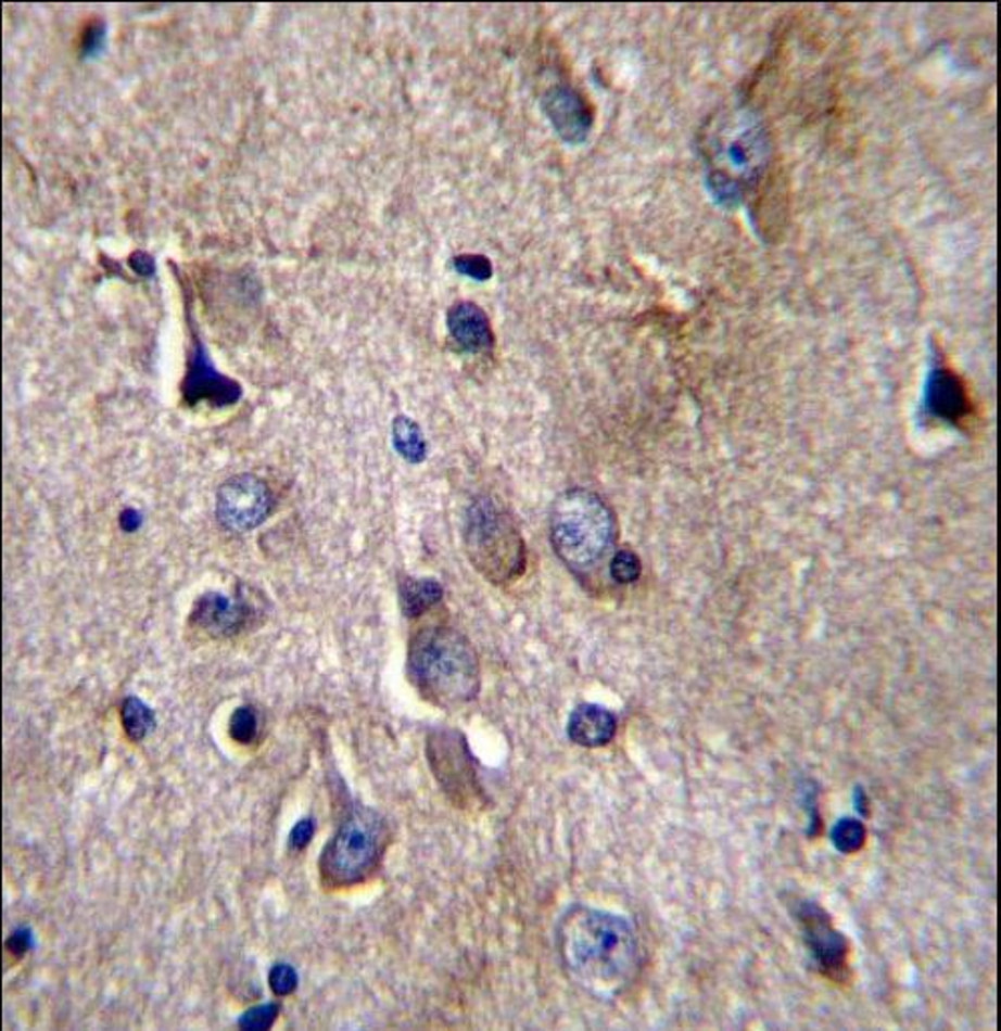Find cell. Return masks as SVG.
Masks as SVG:
<instances>
[{
    "mask_svg": "<svg viewBox=\"0 0 1001 1031\" xmlns=\"http://www.w3.org/2000/svg\"><path fill=\"white\" fill-rule=\"evenodd\" d=\"M556 939L568 976L598 1000L617 997L636 978L638 939L622 915L574 907L562 917Z\"/></svg>",
    "mask_w": 1001,
    "mask_h": 1031,
    "instance_id": "1",
    "label": "cell"
},
{
    "mask_svg": "<svg viewBox=\"0 0 1001 1031\" xmlns=\"http://www.w3.org/2000/svg\"><path fill=\"white\" fill-rule=\"evenodd\" d=\"M408 673L428 701L454 709L480 690V662L466 636L449 626H428L411 638Z\"/></svg>",
    "mask_w": 1001,
    "mask_h": 1031,
    "instance_id": "2",
    "label": "cell"
},
{
    "mask_svg": "<svg viewBox=\"0 0 1001 1031\" xmlns=\"http://www.w3.org/2000/svg\"><path fill=\"white\" fill-rule=\"evenodd\" d=\"M550 543L565 567L579 576L588 574L617 543L614 512L591 489H568L550 510Z\"/></svg>",
    "mask_w": 1001,
    "mask_h": 1031,
    "instance_id": "3",
    "label": "cell"
},
{
    "mask_svg": "<svg viewBox=\"0 0 1001 1031\" xmlns=\"http://www.w3.org/2000/svg\"><path fill=\"white\" fill-rule=\"evenodd\" d=\"M464 544L474 569L494 584L522 576L527 546L512 514L492 498L470 504L464 522Z\"/></svg>",
    "mask_w": 1001,
    "mask_h": 1031,
    "instance_id": "4",
    "label": "cell"
},
{
    "mask_svg": "<svg viewBox=\"0 0 1001 1031\" xmlns=\"http://www.w3.org/2000/svg\"><path fill=\"white\" fill-rule=\"evenodd\" d=\"M385 843V820L368 806H354L319 860L324 883L331 887L364 883L378 869Z\"/></svg>",
    "mask_w": 1001,
    "mask_h": 1031,
    "instance_id": "5",
    "label": "cell"
},
{
    "mask_svg": "<svg viewBox=\"0 0 1001 1031\" xmlns=\"http://www.w3.org/2000/svg\"><path fill=\"white\" fill-rule=\"evenodd\" d=\"M790 912L799 924L804 945L823 978L845 983L851 978L849 941L833 926L829 913L811 900H795Z\"/></svg>",
    "mask_w": 1001,
    "mask_h": 1031,
    "instance_id": "6",
    "label": "cell"
},
{
    "mask_svg": "<svg viewBox=\"0 0 1001 1031\" xmlns=\"http://www.w3.org/2000/svg\"><path fill=\"white\" fill-rule=\"evenodd\" d=\"M274 496L267 488L264 480L239 474L229 478L217 489L215 512L221 526L231 532H250L264 524L267 516L271 514Z\"/></svg>",
    "mask_w": 1001,
    "mask_h": 1031,
    "instance_id": "7",
    "label": "cell"
},
{
    "mask_svg": "<svg viewBox=\"0 0 1001 1031\" xmlns=\"http://www.w3.org/2000/svg\"><path fill=\"white\" fill-rule=\"evenodd\" d=\"M430 763L434 768L435 779L449 793L452 801L466 803L474 799L476 787L474 768L470 767L468 747L464 739H456V733L435 730L434 737L428 742Z\"/></svg>",
    "mask_w": 1001,
    "mask_h": 1031,
    "instance_id": "8",
    "label": "cell"
},
{
    "mask_svg": "<svg viewBox=\"0 0 1001 1031\" xmlns=\"http://www.w3.org/2000/svg\"><path fill=\"white\" fill-rule=\"evenodd\" d=\"M181 392H183L185 402L191 406H195L199 402H207L210 406L224 408V406L236 404L241 397V387L238 382L225 378L215 370L207 349L199 340L193 342V352L187 361V373L181 384Z\"/></svg>",
    "mask_w": 1001,
    "mask_h": 1031,
    "instance_id": "9",
    "label": "cell"
},
{
    "mask_svg": "<svg viewBox=\"0 0 1001 1031\" xmlns=\"http://www.w3.org/2000/svg\"><path fill=\"white\" fill-rule=\"evenodd\" d=\"M253 619V609L241 598H229L221 593H207L199 596L191 622L199 631L207 633L213 638H229L236 636L250 624Z\"/></svg>",
    "mask_w": 1001,
    "mask_h": 1031,
    "instance_id": "10",
    "label": "cell"
},
{
    "mask_svg": "<svg viewBox=\"0 0 1001 1031\" xmlns=\"http://www.w3.org/2000/svg\"><path fill=\"white\" fill-rule=\"evenodd\" d=\"M925 408L941 422H963L970 416L972 404L962 378L949 368L937 366L925 387Z\"/></svg>",
    "mask_w": 1001,
    "mask_h": 1031,
    "instance_id": "11",
    "label": "cell"
},
{
    "mask_svg": "<svg viewBox=\"0 0 1001 1031\" xmlns=\"http://www.w3.org/2000/svg\"><path fill=\"white\" fill-rule=\"evenodd\" d=\"M567 730L570 741L586 749H598L614 739L617 716L605 707L584 702L570 714Z\"/></svg>",
    "mask_w": 1001,
    "mask_h": 1031,
    "instance_id": "12",
    "label": "cell"
},
{
    "mask_svg": "<svg viewBox=\"0 0 1001 1031\" xmlns=\"http://www.w3.org/2000/svg\"><path fill=\"white\" fill-rule=\"evenodd\" d=\"M448 328L456 344L466 352H487L494 345L486 314L474 304L461 302L448 311Z\"/></svg>",
    "mask_w": 1001,
    "mask_h": 1031,
    "instance_id": "13",
    "label": "cell"
},
{
    "mask_svg": "<svg viewBox=\"0 0 1001 1031\" xmlns=\"http://www.w3.org/2000/svg\"><path fill=\"white\" fill-rule=\"evenodd\" d=\"M546 111L556 131L567 141H580L588 132L591 115L584 111L579 94L567 89H556L546 97Z\"/></svg>",
    "mask_w": 1001,
    "mask_h": 1031,
    "instance_id": "14",
    "label": "cell"
},
{
    "mask_svg": "<svg viewBox=\"0 0 1001 1031\" xmlns=\"http://www.w3.org/2000/svg\"><path fill=\"white\" fill-rule=\"evenodd\" d=\"M442 598V586L432 578H404L400 582L402 610L409 619H416L432 609Z\"/></svg>",
    "mask_w": 1001,
    "mask_h": 1031,
    "instance_id": "15",
    "label": "cell"
},
{
    "mask_svg": "<svg viewBox=\"0 0 1001 1031\" xmlns=\"http://www.w3.org/2000/svg\"><path fill=\"white\" fill-rule=\"evenodd\" d=\"M121 721H123V728H125L127 737L135 742L147 739L157 725L153 709L137 697H127L123 701V704H121Z\"/></svg>",
    "mask_w": 1001,
    "mask_h": 1031,
    "instance_id": "16",
    "label": "cell"
},
{
    "mask_svg": "<svg viewBox=\"0 0 1001 1031\" xmlns=\"http://www.w3.org/2000/svg\"><path fill=\"white\" fill-rule=\"evenodd\" d=\"M392 436H394L395 450L404 460H408L409 463H420L426 460L428 446L418 423L411 422L404 416L395 418Z\"/></svg>",
    "mask_w": 1001,
    "mask_h": 1031,
    "instance_id": "17",
    "label": "cell"
},
{
    "mask_svg": "<svg viewBox=\"0 0 1001 1031\" xmlns=\"http://www.w3.org/2000/svg\"><path fill=\"white\" fill-rule=\"evenodd\" d=\"M831 843L844 855H856L867 843V829L861 820L844 817L831 829Z\"/></svg>",
    "mask_w": 1001,
    "mask_h": 1031,
    "instance_id": "18",
    "label": "cell"
},
{
    "mask_svg": "<svg viewBox=\"0 0 1001 1031\" xmlns=\"http://www.w3.org/2000/svg\"><path fill=\"white\" fill-rule=\"evenodd\" d=\"M259 733V718L253 707H239L236 713L231 714L229 721V735L233 741L239 744H250L257 739Z\"/></svg>",
    "mask_w": 1001,
    "mask_h": 1031,
    "instance_id": "19",
    "label": "cell"
},
{
    "mask_svg": "<svg viewBox=\"0 0 1001 1031\" xmlns=\"http://www.w3.org/2000/svg\"><path fill=\"white\" fill-rule=\"evenodd\" d=\"M643 574V562L633 550H619L610 560V576L617 584H633Z\"/></svg>",
    "mask_w": 1001,
    "mask_h": 1031,
    "instance_id": "20",
    "label": "cell"
},
{
    "mask_svg": "<svg viewBox=\"0 0 1001 1031\" xmlns=\"http://www.w3.org/2000/svg\"><path fill=\"white\" fill-rule=\"evenodd\" d=\"M277 1016H279V1007L276 1004L257 1005V1007L248 1009L239 1018V1028H243V1030H269L274 1026Z\"/></svg>",
    "mask_w": 1001,
    "mask_h": 1031,
    "instance_id": "21",
    "label": "cell"
},
{
    "mask_svg": "<svg viewBox=\"0 0 1001 1031\" xmlns=\"http://www.w3.org/2000/svg\"><path fill=\"white\" fill-rule=\"evenodd\" d=\"M456 271L472 279H487L492 276V265L482 255H460L454 259Z\"/></svg>",
    "mask_w": 1001,
    "mask_h": 1031,
    "instance_id": "22",
    "label": "cell"
},
{
    "mask_svg": "<svg viewBox=\"0 0 1001 1031\" xmlns=\"http://www.w3.org/2000/svg\"><path fill=\"white\" fill-rule=\"evenodd\" d=\"M269 985L277 995H290L297 990V971L288 964H277L269 971Z\"/></svg>",
    "mask_w": 1001,
    "mask_h": 1031,
    "instance_id": "23",
    "label": "cell"
},
{
    "mask_svg": "<svg viewBox=\"0 0 1001 1031\" xmlns=\"http://www.w3.org/2000/svg\"><path fill=\"white\" fill-rule=\"evenodd\" d=\"M105 25L103 23H92L91 27L85 30L83 37V54L85 56H97L105 49Z\"/></svg>",
    "mask_w": 1001,
    "mask_h": 1031,
    "instance_id": "24",
    "label": "cell"
},
{
    "mask_svg": "<svg viewBox=\"0 0 1001 1031\" xmlns=\"http://www.w3.org/2000/svg\"><path fill=\"white\" fill-rule=\"evenodd\" d=\"M314 833H316V823H314V819L300 820V823H297V825L291 829V849H297V851H302V849H305V847L312 843Z\"/></svg>",
    "mask_w": 1001,
    "mask_h": 1031,
    "instance_id": "25",
    "label": "cell"
},
{
    "mask_svg": "<svg viewBox=\"0 0 1001 1031\" xmlns=\"http://www.w3.org/2000/svg\"><path fill=\"white\" fill-rule=\"evenodd\" d=\"M33 947V933L30 929H16L11 933V938L7 939V950L16 955V957H23L25 953Z\"/></svg>",
    "mask_w": 1001,
    "mask_h": 1031,
    "instance_id": "26",
    "label": "cell"
},
{
    "mask_svg": "<svg viewBox=\"0 0 1001 1031\" xmlns=\"http://www.w3.org/2000/svg\"><path fill=\"white\" fill-rule=\"evenodd\" d=\"M129 264H131L132 271L141 278H151L155 276V259L153 255H149L147 252H135L131 257H129Z\"/></svg>",
    "mask_w": 1001,
    "mask_h": 1031,
    "instance_id": "27",
    "label": "cell"
},
{
    "mask_svg": "<svg viewBox=\"0 0 1001 1031\" xmlns=\"http://www.w3.org/2000/svg\"><path fill=\"white\" fill-rule=\"evenodd\" d=\"M119 524L125 532H137L143 526V514L135 508H127V510L121 512Z\"/></svg>",
    "mask_w": 1001,
    "mask_h": 1031,
    "instance_id": "28",
    "label": "cell"
}]
</instances>
